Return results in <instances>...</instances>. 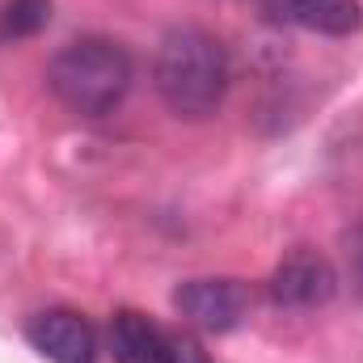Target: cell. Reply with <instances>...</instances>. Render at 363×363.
<instances>
[{"instance_id": "obj_1", "label": "cell", "mask_w": 363, "mask_h": 363, "mask_svg": "<svg viewBox=\"0 0 363 363\" xmlns=\"http://www.w3.org/2000/svg\"><path fill=\"white\" fill-rule=\"evenodd\" d=\"M152 81H157L161 101L178 118H207L220 110L228 81H233L228 51L216 34H207L199 26H178L157 47Z\"/></svg>"}, {"instance_id": "obj_2", "label": "cell", "mask_w": 363, "mask_h": 363, "mask_svg": "<svg viewBox=\"0 0 363 363\" xmlns=\"http://www.w3.org/2000/svg\"><path fill=\"white\" fill-rule=\"evenodd\" d=\"M135 81V64L123 43L114 38H72L64 43L47 64L51 93L81 118H106L123 106V97Z\"/></svg>"}, {"instance_id": "obj_3", "label": "cell", "mask_w": 363, "mask_h": 363, "mask_svg": "<svg viewBox=\"0 0 363 363\" xmlns=\"http://www.w3.org/2000/svg\"><path fill=\"white\" fill-rule=\"evenodd\" d=\"M110 351L114 363H207L203 347L186 334L157 325L152 317L123 308L110 321Z\"/></svg>"}, {"instance_id": "obj_4", "label": "cell", "mask_w": 363, "mask_h": 363, "mask_svg": "<svg viewBox=\"0 0 363 363\" xmlns=\"http://www.w3.org/2000/svg\"><path fill=\"white\" fill-rule=\"evenodd\" d=\"M174 308L207 334H228L250 313V291L237 279H186L174 291Z\"/></svg>"}, {"instance_id": "obj_5", "label": "cell", "mask_w": 363, "mask_h": 363, "mask_svg": "<svg viewBox=\"0 0 363 363\" xmlns=\"http://www.w3.org/2000/svg\"><path fill=\"white\" fill-rule=\"evenodd\" d=\"M30 347L51 363H97V330L72 308H47L26 321Z\"/></svg>"}, {"instance_id": "obj_6", "label": "cell", "mask_w": 363, "mask_h": 363, "mask_svg": "<svg viewBox=\"0 0 363 363\" xmlns=\"http://www.w3.org/2000/svg\"><path fill=\"white\" fill-rule=\"evenodd\" d=\"M338 291V274L334 267L313 254V250H296L287 254L271 274V300L279 308H317Z\"/></svg>"}, {"instance_id": "obj_7", "label": "cell", "mask_w": 363, "mask_h": 363, "mask_svg": "<svg viewBox=\"0 0 363 363\" xmlns=\"http://www.w3.org/2000/svg\"><path fill=\"white\" fill-rule=\"evenodd\" d=\"M267 13L283 26L330 38H347L363 26L359 0H267Z\"/></svg>"}, {"instance_id": "obj_8", "label": "cell", "mask_w": 363, "mask_h": 363, "mask_svg": "<svg viewBox=\"0 0 363 363\" xmlns=\"http://www.w3.org/2000/svg\"><path fill=\"white\" fill-rule=\"evenodd\" d=\"M51 21V0H4L0 4V38H30Z\"/></svg>"}, {"instance_id": "obj_9", "label": "cell", "mask_w": 363, "mask_h": 363, "mask_svg": "<svg viewBox=\"0 0 363 363\" xmlns=\"http://www.w3.org/2000/svg\"><path fill=\"white\" fill-rule=\"evenodd\" d=\"M351 271H355V287L363 296V233H355V241H351Z\"/></svg>"}]
</instances>
